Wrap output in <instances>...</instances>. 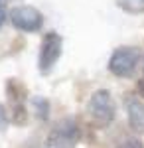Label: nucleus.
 <instances>
[{"mask_svg": "<svg viewBox=\"0 0 144 148\" xmlns=\"http://www.w3.org/2000/svg\"><path fill=\"white\" fill-rule=\"evenodd\" d=\"M87 111H89V114H91V119H93L97 125L105 126V125H109V123H112L115 113H117V107H115L111 91H107V89L95 91L91 95V99H89Z\"/></svg>", "mask_w": 144, "mask_h": 148, "instance_id": "nucleus-2", "label": "nucleus"}, {"mask_svg": "<svg viewBox=\"0 0 144 148\" xmlns=\"http://www.w3.org/2000/svg\"><path fill=\"white\" fill-rule=\"evenodd\" d=\"M79 138V126L73 119H63L49 132L45 144L49 148H73Z\"/></svg>", "mask_w": 144, "mask_h": 148, "instance_id": "nucleus-5", "label": "nucleus"}, {"mask_svg": "<svg viewBox=\"0 0 144 148\" xmlns=\"http://www.w3.org/2000/svg\"><path fill=\"white\" fill-rule=\"evenodd\" d=\"M61 49H63V40L57 32H47L42 40V47H40V57H38V65H40V73L47 75L51 73L53 65L57 59L61 57Z\"/></svg>", "mask_w": 144, "mask_h": 148, "instance_id": "nucleus-3", "label": "nucleus"}, {"mask_svg": "<svg viewBox=\"0 0 144 148\" xmlns=\"http://www.w3.org/2000/svg\"><path fill=\"white\" fill-rule=\"evenodd\" d=\"M6 95H8L12 109H14V107H22L24 105L26 97H28V91H26V87L22 85L20 79H8L6 81Z\"/></svg>", "mask_w": 144, "mask_h": 148, "instance_id": "nucleus-7", "label": "nucleus"}, {"mask_svg": "<svg viewBox=\"0 0 144 148\" xmlns=\"http://www.w3.org/2000/svg\"><path fill=\"white\" fill-rule=\"evenodd\" d=\"M4 20H6V4H4V0H0V28H2Z\"/></svg>", "mask_w": 144, "mask_h": 148, "instance_id": "nucleus-12", "label": "nucleus"}, {"mask_svg": "<svg viewBox=\"0 0 144 148\" xmlns=\"http://www.w3.org/2000/svg\"><path fill=\"white\" fill-rule=\"evenodd\" d=\"M124 105H126L130 128L136 132H144V101H140L134 95H128V97H124Z\"/></svg>", "mask_w": 144, "mask_h": 148, "instance_id": "nucleus-6", "label": "nucleus"}, {"mask_svg": "<svg viewBox=\"0 0 144 148\" xmlns=\"http://www.w3.org/2000/svg\"><path fill=\"white\" fill-rule=\"evenodd\" d=\"M140 57H142V53L136 47L130 46L117 47L109 59V71L117 77H130L140 63Z\"/></svg>", "mask_w": 144, "mask_h": 148, "instance_id": "nucleus-1", "label": "nucleus"}, {"mask_svg": "<svg viewBox=\"0 0 144 148\" xmlns=\"http://www.w3.org/2000/svg\"><path fill=\"white\" fill-rule=\"evenodd\" d=\"M32 107H34V111H36V114H38L42 121H45V119L49 116V103H47V99H44V97H34Z\"/></svg>", "mask_w": 144, "mask_h": 148, "instance_id": "nucleus-9", "label": "nucleus"}, {"mask_svg": "<svg viewBox=\"0 0 144 148\" xmlns=\"http://www.w3.org/2000/svg\"><path fill=\"white\" fill-rule=\"evenodd\" d=\"M142 69H144V65H142Z\"/></svg>", "mask_w": 144, "mask_h": 148, "instance_id": "nucleus-14", "label": "nucleus"}, {"mask_svg": "<svg viewBox=\"0 0 144 148\" xmlns=\"http://www.w3.org/2000/svg\"><path fill=\"white\" fill-rule=\"evenodd\" d=\"M8 123H10V119H8V113H6V107L0 103V132H2V130H6Z\"/></svg>", "mask_w": 144, "mask_h": 148, "instance_id": "nucleus-11", "label": "nucleus"}, {"mask_svg": "<svg viewBox=\"0 0 144 148\" xmlns=\"http://www.w3.org/2000/svg\"><path fill=\"white\" fill-rule=\"evenodd\" d=\"M119 8L128 14H142L144 12V0H117Z\"/></svg>", "mask_w": 144, "mask_h": 148, "instance_id": "nucleus-8", "label": "nucleus"}, {"mask_svg": "<svg viewBox=\"0 0 144 148\" xmlns=\"http://www.w3.org/2000/svg\"><path fill=\"white\" fill-rule=\"evenodd\" d=\"M117 148H144V146H142V142H140L138 138H126V140H122Z\"/></svg>", "mask_w": 144, "mask_h": 148, "instance_id": "nucleus-10", "label": "nucleus"}, {"mask_svg": "<svg viewBox=\"0 0 144 148\" xmlns=\"http://www.w3.org/2000/svg\"><path fill=\"white\" fill-rule=\"evenodd\" d=\"M12 26L20 32H38L42 26H44V14L28 4L22 6H14L8 14Z\"/></svg>", "mask_w": 144, "mask_h": 148, "instance_id": "nucleus-4", "label": "nucleus"}, {"mask_svg": "<svg viewBox=\"0 0 144 148\" xmlns=\"http://www.w3.org/2000/svg\"><path fill=\"white\" fill-rule=\"evenodd\" d=\"M138 91H140V97H142V101H144V77L138 81Z\"/></svg>", "mask_w": 144, "mask_h": 148, "instance_id": "nucleus-13", "label": "nucleus"}]
</instances>
